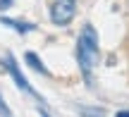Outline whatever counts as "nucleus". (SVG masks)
<instances>
[{
    "instance_id": "obj_1",
    "label": "nucleus",
    "mask_w": 129,
    "mask_h": 117,
    "mask_svg": "<svg viewBox=\"0 0 129 117\" xmlns=\"http://www.w3.org/2000/svg\"><path fill=\"white\" fill-rule=\"evenodd\" d=\"M77 57H79V65H81V72L86 76V81H91V67L96 65L98 60V36L93 31L91 24H86L79 36V43H77Z\"/></svg>"
},
{
    "instance_id": "obj_2",
    "label": "nucleus",
    "mask_w": 129,
    "mask_h": 117,
    "mask_svg": "<svg viewBox=\"0 0 129 117\" xmlns=\"http://www.w3.org/2000/svg\"><path fill=\"white\" fill-rule=\"evenodd\" d=\"M77 14V0H55L50 5V22L57 26L69 24Z\"/></svg>"
},
{
    "instance_id": "obj_3",
    "label": "nucleus",
    "mask_w": 129,
    "mask_h": 117,
    "mask_svg": "<svg viewBox=\"0 0 129 117\" xmlns=\"http://www.w3.org/2000/svg\"><path fill=\"white\" fill-rule=\"evenodd\" d=\"M5 65H7L10 74L14 76V81H17V86H19V89H22V91H26V93H31V96H34V89H31V86H29V81H26V79H24V76H22V72L17 69V65H14V60H12V57H7V60H5Z\"/></svg>"
},
{
    "instance_id": "obj_4",
    "label": "nucleus",
    "mask_w": 129,
    "mask_h": 117,
    "mask_svg": "<svg viewBox=\"0 0 129 117\" xmlns=\"http://www.w3.org/2000/svg\"><path fill=\"white\" fill-rule=\"evenodd\" d=\"M3 24H7V26H12L14 31H19V33H26V31H31V24H24V22H14V19H0Z\"/></svg>"
},
{
    "instance_id": "obj_5",
    "label": "nucleus",
    "mask_w": 129,
    "mask_h": 117,
    "mask_svg": "<svg viewBox=\"0 0 129 117\" xmlns=\"http://www.w3.org/2000/svg\"><path fill=\"white\" fill-rule=\"evenodd\" d=\"M26 62H29V65H31V67H34L36 72H41V74H48V69L43 67V62L38 60V57L34 55V53H26Z\"/></svg>"
},
{
    "instance_id": "obj_6",
    "label": "nucleus",
    "mask_w": 129,
    "mask_h": 117,
    "mask_svg": "<svg viewBox=\"0 0 129 117\" xmlns=\"http://www.w3.org/2000/svg\"><path fill=\"white\" fill-rule=\"evenodd\" d=\"M0 115H3V117H12V112H10V108L5 105V100H3V96H0Z\"/></svg>"
},
{
    "instance_id": "obj_7",
    "label": "nucleus",
    "mask_w": 129,
    "mask_h": 117,
    "mask_svg": "<svg viewBox=\"0 0 129 117\" xmlns=\"http://www.w3.org/2000/svg\"><path fill=\"white\" fill-rule=\"evenodd\" d=\"M12 7V0H0V10H7Z\"/></svg>"
},
{
    "instance_id": "obj_8",
    "label": "nucleus",
    "mask_w": 129,
    "mask_h": 117,
    "mask_svg": "<svg viewBox=\"0 0 129 117\" xmlns=\"http://www.w3.org/2000/svg\"><path fill=\"white\" fill-rule=\"evenodd\" d=\"M115 117H129V110H122V112H117Z\"/></svg>"
}]
</instances>
